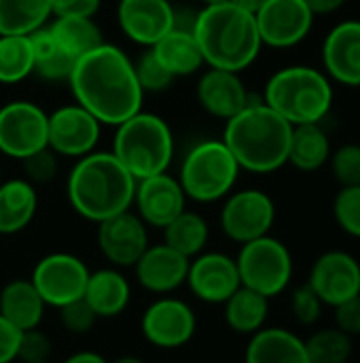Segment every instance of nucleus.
Listing matches in <instances>:
<instances>
[{
    "label": "nucleus",
    "instance_id": "nucleus-42",
    "mask_svg": "<svg viewBox=\"0 0 360 363\" xmlns=\"http://www.w3.org/2000/svg\"><path fill=\"white\" fill-rule=\"evenodd\" d=\"M57 311H59V321H62L64 330L72 332V334H87L98 321L95 313L85 302V298H79Z\"/></svg>",
    "mask_w": 360,
    "mask_h": 363
},
{
    "label": "nucleus",
    "instance_id": "nucleus-3",
    "mask_svg": "<svg viewBox=\"0 0 360 363\" xmlns=\"http://www.w3.org/2000/svg\"><path fill=\"white\" fill-rule=\"evenodd\" d=\"M136 179L110 151H91L68 174L66 196L72 211L93 223L134 206Z\"/></svg>",
    "mask_w": 360,
    "mask_h": 363
},
{
    "label": "nucleus",
    "instance_id": "nucleus-10",
    "mask_svg": "<svg viewBox=\"0 0 360 363\" xmlns=\"http://www.w3.org/2000/svg\"><path fill=\"white\" fill-rule=\"evenodd\" d=\"M89 279L87 264L72 253H49L40 257L32 270L30 281L47 306L62 308L85 294Z\"/></svg>",
    "mask_w": 360,
    "mask_h": 363
},
{
    "label": "nucleus",
    "instance_id": "nucleus-5",
    "mask_svg": "<svg viewBox=\"0 0 360 363\" xmlns=\"http://www.w3.org/2000/svg\"><path fill=\"white\" fill-rule=\"evenodd\" d=\"M333 81L316 66L295 64L276 70L263 91V102L291 125L323 123L333 108Z\"/></svg>",
    "mask_w": 360,
    "mask_h": 363
},
{
    "label": "nucleus",
    "instance_id": "nucleus-29",
    "mask_svg": "<svg viewBox=\"0 0 360 363\" xmlns=\"http://www.w3.org/2000/svg\"><path fill=\"white\" fill-rule=\"evenodd\" d=\"M225 323L231 332L252 336L265 328L269 317V298L240 285V289L223 304Z\"/></svg>",
    "mask_w": 360,
    "mask_h": 363
},
{
    "label": "nucleus",
    "instance_id": "nucleus-23",
    "mask_svg": "<svg viewBox=\"0 0 360 363\" xmlns=\"http://www.w3.org/2000/svg\"><path fill=\"white\" fill-rule=\"evenodd\" d=\"M83 298L98 319H112L127 308L132 300V287L121 268H100L89 272Z\"/></svg>",
    "mask_w": 360,
    "mask_h": 363
},
{
    "label": "nucleus",
    "instance_id": "nucleus-50",
    "mask_svg": "<svg viewBox=\"0 0 360 363\" xmlns=\"http://www.w3.org/2000/svg\"><path fill=\"white\" fill-rule=\"evenodd\" d=\"M199 2L206 6V4H219V2H227V0H199Z\"/></svg>",
    "mask_w": 360,
    "mask_h": 363
},
{
    "label": "nucleus",
    "instance_id": "nucleus-16",
    "mask_svg": "<svg viewBox=\"0 0 360 363\" xmlns=\"http://www.w3.org/2000/svg\"><path fill=\"white\" fill-rule=\"evenodd\" d=\"M187 285L206 304H225L242 285L236 257L219 251H204L189 262Z\"/></svg>",
    "mask_w": 360,
    "mask_h": 363
},
{
    "label": "nucleus",
    "instance_id": "nucleus-19",
    "mask_svg": "<svg viewBox=\"0 0 360 363\" xmlns=\"http://www.w3.org/2000/svg\"><path fill=\"white\" fill-rule=\"evenodd\" d=\"M134 206L146 228L163 230L182 211H187V196L176 177L161 172L136 181Z\"/></svg>",
    "mask_w": 360,
    "mask_h": 363
},
{
    "label": "nucleus",
    "instance_id": "nucleus-9",
    "mask_svg": "<svg viewBox=\"0 0 360 363\" xmlns=\"http://www.w3.org/2000/svg\"><path fill=\"white\" fill-rule=\"evenodd\" d=\"M276 223V204L269 194L261 189H238L231 191L221 208V230L223 234L246 245L261 236H267Z\"/></svg>",
    "mask_w": 360,
    "mask_h": 363
},
{
    "label": "nucleus",
    "instance_id": "nucleus-35",
    "mask_svg": "<svg viewBox=\"0 0 360 363\" xmlns=\"http://www.w3.org/2000/svg\"><path fill=\"white\" fill-rule=\"evenodd\" d=\"M354 338L337 328H325L306 340L310 363H348L352 357Z\"/></svg>",
    "mask_w": 360,
    "mask_h": 363
},
{
    "label": "nucleus",
    "instance_id": "nucleus-27",
    "mask_svg": "<svg viewBox=\"0 0 360 363\" xmlns=\"http://www.w3.org/2000/svg\"><path fill=\"white\" fill-rule=\"evenodd\" d=\"M151 49L174 79L193 74L199 68H204V55H202V49H199L191 28H180L176 23V28L172 32H168Z\"/></svg>",
    "mask_w": 360,
    "mask_h": 363
},
{
    "label": "nucleus",
    "instance_id": "nucleus-40",
    "mask_svg": "<svg viewBox=\"0 0 360 363\" xmlns=\"http://www.w3.org/2000/svg\"><path fill=\"white\" fill-rule=\"evenodd\" d=\"M21 164H23L25 181H30L34 187L53 181L57 174V155L49 147L28 155L25 160H21Z\"/></svg>",
    "mask_w": 360,
    "mask_h": 363
},
{
    "label": "nucleus",
    "instance_id": "nucleus-31",
    "mask_svg": "<svg viewBox=\"0 0 360 363\" xmlns=\"http://www.w3.org/2000/svg\"><path fill=\"white\" fill-rule=\"evenodd\" d=\"M208 238H210L208 221L193 211H182L172 223L163 228V242L176 253L185 255L187 259H193L199 253H204Z\"/></svg>",
    "mask_w": 360,
    "mask_h": 363
},
{
    "label": "nucleus",
    "instance_id": "nucleus-32",
    "mask_svg": "<svg viewBox=\"0 0 360 363\" xmlns=\"http://www.w3.org/2000/svg\"><path fill=\"white\" fill-rule=\"evenodd\" d=\"M49 30L55 43L74 60L104 43L93 17H55Z\"/></svg>",
    "mask_w": 360,
    "mask_h": 363
},
{
    "label": "nucleus",
    "instance_id": "nucleus-41",
    "mask_svg": "<svg viewBox=\"0 0 360 363\" xmlns=\"http://www.w3.org/2000/svg\"><path fill=\"white\" fill-rule=\"evenodd\" d=\"M51 351H53L51 338L45 332H40L38 328L21 332V336H19V351H17V359L21 363L49 362Z\"/></svg>",
    "mask_w": 360,
    "mask_h": 363
},
{
    "label": "nucleus",
    "instance_id": "nucleus-12",
    "mask_svg": "<svg viewBox=\"0 0 360 363\" xmlns=\"http://www.w3.org/2000/svg\"><path fill=\"white\" fill-rule=\"evenodd\" d=\"M102 134V123L81 104H64L49 113L47 147L57 157L81 160L95 151Z\"/></svg>",
    "mask_w": 360,
    "mask_h": 363
},
{
    "label": "nucleus",
    "instance_id": "nucleus-20",
    "mask_svg": "<svg viewBox=\"0 0 360 363\" xmlns=\"http://www.w3.org/2000/svg\"><path fill=\"white\" fill-rule=\"evenodd\" d=\"M323 70L333 83L360 87V19L339 21L327 32Z\"/></svg>",
    "mask_w": 360,
    "mask_h": 363
},
{
    "label": "nucleus",
    "instance_id": "nucleus-28",
    "mask_svg": "<svg viewBox=\"0 0 360 363\" xmlns=\"http://www.w3.org/2000/svg\"><path fill=\"white\" fill-rule=\"evenodd\" d=\"M331 153V138L320 123L293 125L286 164L301 172H316L329 164Z\"/></svg>",
    "mask_w": 360,
    "mask_h": 363
},
{
    "label": "nucleus",
    "instance_id": "nucleus-13",
    "mask_svg": "<svg viewBox=\"0 0 360 363\" xmlns=\"http://www.w3.org/2000/svg\"><path fill=\"white\" fill-rule=\"evenodd\" d=\"M140 330L149 345L174 351L193 340L197 332V317L185 300L159 296L142 313Z\"/></svg>",
    "mask_w": 360,
    "mask_h": 363
},
{
    "label": "nucleus",
    "instance_id": "nucleus-18",
    "mask_svg": "<svg viewBox=\"0 0 360 363\" xmlns=\"http://www.w3.org/2000/svg\"><path fill=\"white\" fill-rule=\"evenodd\" d=\"M117 21L132 43L146 49L159 43L178 23L170 0H119Z\"/></svg>",
    "mask_w": 360,
    "mask_h": 363
},
{
    "label": "nucleus",
    "instance_id": "nucleus-53",
    "mask_svg": "<svg viewBox=\"0 0 360 363\" xmlns=\"http://www.w3.org/2000/svg\"><path fill=\"white\" fill-rule=\"evenodd\" d=\"M170 2H172V0H170Z\"/></svg>",
    "mask_w": 360,
    "mask_h": 363
},
{
    "label": "nucleus",
    "instance_id": "nucleus-45",
    "mask_svg": "<svg viewBox=\"0 0 360 363\" xmlns=\"http://www.w3.org/2000/svg\"><path fill=\"white\" fill-rule=\"evenodd\" d=\"M21 332L0 315V363L17 362Z\"/></svg>",
    "mask_w": 360,
    "mask_h": 363
},
{
    "label": "nucleus",
    "instance_id": "nucleus-30",
    "mask_svg": "<svg viewBox=\"0 0 360 363\" xmlns=\"http://www.w3.org/2000/svg\"><path fill=\"white\" fill-rule=\"evenodd\" d=\"M32 49H34V74H38L42 81L59 83L68 81L74 68V57H70L53 38L49 26L38 28L30 34Z\"/></svg>",
    "mask_w": 360,
    "mask_h": 363
},
{
    "label": "nucleus",
    "instance_id": "nucleus-17",
    "mask_svg": "<svg viewBox=\"0 0 360 363\" xmlns=\"http://www.w3.org/2000/svg\"><path fill=\"white\" fill-rule=\"evenodd\" d=\"M308 285L325 306L335 308L360 294L359 259L346 251H327L314 262Z\"/></svg>",
    "mask_w": 360,
    "mask_h": 363
},
{
    "label": "nucleus",
    "instance_id": "nucleus-4",
    "mask_svg": "<svg viewBox=\"0 0 360 363\" xmlns=\"http://www.w3.org/2000/svg\"><path fill=\"white\" fill-rule=\"evenodd\" d=\"M293 125L263 100H250L246 108L225 121L223 143L242 170L272 174L286 166Z\"/></svg>",
    "mask_w": 360,
    "mask_h": 363
},
{
    "label": "nucleus",
    "instance_id": "nucleus-39",
    "mask_svg": "<svg viewBox=\"0 0 360 363\" xmlns=\"http://www.w3.org/2000/svg\"><path fill=\"white\" fill-rule=\"evenodd\" d=\"M323 308L325 304L320 302V298L314 294V289L308 283L295 289L291 296V313L299 325H306V328L316 325L323 315Z\"/></svg>",
    "mask_w": 360,
    "mask_h": 363
},
{
    "label": "nucleus",
    "instance_id": "nucleus-36",
    "mask_svg": "<svg viewBox=\"0 0 360 363\" xmlns=\"http://www.w3.org/2000/svg\"><path fill=\"white\" fill-rule=\"evenodd\" d=\"M333 217L337 225L360 240V185L342 187L333 200Z\"/></svg>",
    "mask_w": 360,
    "mask_h": 363
},
{
    "label": "nucleus",
    "instance_id": "nucleus-49",
    "mask_svg": "<svg viewBox=\"0 0 360 363\" xmlns=\"http://www.w3.org/2000/svg\"><path fill=\"white\" fill-rule=\"evenodd\" d=\"M110 363H146L144 359H140V357H136V355H123V357H117L115 362Z\"/></svg>",
    "mask_w": 360,
    "mask_h": 363
},
{
    "label": "nucleus",
    "instance_id": "nucleus-46",
    "mask_svg": "<svg viewBox=\"0 0 360 363\" xmlns=\"http://www.w3.org/2000/svg\"><path fill=\"white\" fill-rule=\"evenodd\" d=\"M310 11L314 13V17H320V15H331V13H337L346 0H303Z\"/></svg>",
    "mask_w": 360,
    "mask_h": 363
},
{
    "label": "nucleus",
    "instance_id": "nucleus-38",
    "mask_svg": "<svg viewBox=\"0 0 360 363\" xmlns=\"http://www.w3.org/2000/svg\"><path fill=\"white\" fill-rule=\"evenodd\" d=\"M134 68H136V77H138V83L144 94L166 91L174 81V77L163 68V64L157 60V55L153 53L151 47L138 57V62H134Z\"/></svg>",
    "mask_w": 360,
    "mask_h": 363
},
{
    "label": "nucleus",
    "instance_id": "nucleus-21",
    "mask_svg": "<svg viewBox=\"0 0 360 363\" xmlns=\"http://www.w3.org/2000/svg\"><path fill=\"white\" fill-rule=\"evenodd\" d=\"M189 262L185 255L170 249L166 242L149 245L142 257L136 262V279L140 287L155 296H170L187 283Z\"/></svg>",
    "mask_w": 360,
    "mask_h": 363
},
{
    "label": "nucleus",
    "instance_id": "nucleus-47",
    "mask_svg": "<svg viewBox=\"0 0 360 363\" xmlns=\"http://www.w3.org/2000/svg\"><path fill=\"white\" fill-rule=\"evenodd\" d=\"M64 363H110L104 355L95 353V351H79L74 355H70Z\"/></svg>",
    "mask_w": 360,
    "mask_h": 363
},
{
    "label": "nucleus",
    "instance_id": "nucleus-15",
    "mask_svg": "<svg viewBox=\"0 0 360 363\" xmlns=\"http://www.w3.org/2000/svg\"><path fill=\"white\" fill-rule=\"evenodd\" d=\"M98 249L112 268H134L149 249V228L129 208L98 223Z\"/></svg>",
    "mask_w": 360,
    "mask_h": 363
},
{
    "label": "nucleus",
    "instance_id": "nucleus-14",
    "mask_svg": "<svg viewBox=\"0 0 360 363\" xmlns=\"http://www.w3.org/2000/svg\"><path fill=\"white\" fill-rule=\"evenodd\" d=\"M255 19L263 47L291 49L310 36L316 17L303 0H267Z\"/></svg>",
    "mask_w": 360,
    "mask_h": 363
},
{
    "label": "nucleus",
    "instance_id": "nucleus-33",
    "mask_svg": "<svg viewBox=\"0 0 360 363\" xmlns=\"http://www.w3.org/2000/svg\"><path fill=\"white\" fill-rule=\"evenodd\" d=\"M51 17V0H0V36H28Z\"/></svg>",
    "mask_w": 360,
    "mask_h": 363
},
{
    "label": "nucleus",
    "instance_id": "nucleus-25",
    "mask_svg": "<svg viewBox=\"0 0 360 363\" xmlns=\"http://www.w3.org/2000/svg\"><path fill=\"white\" fill-rule=\"evenodd\" d=\"M47 304L30 279L8 281L0 289V315L19 332L34 330L42 323Z\"/></svg>",
    "mask_w": 360,
    "mask_h": 363
},
{
    "label": "nucleus",
    "instance_id": "nucleus-26",
    "mask_svg": "<svg viewBox=\"0 0 360 363\" xmlns=\"http://www.w3.org/2000/svg\"><path fill=\"white\" fill-rule=\"evenodd\" d=\"M38 194L25 179H8L0 183V236L23 232L36 217Z\"/></svg>",
    "mask_w": 360,
    "mask_h": 363
},
{
    "label": "nucleus",
    "instance_id": "nucleus-37",
    "mask_svg": "<svg viewBox=\"0 0 360 363\" xmlns=\"http://www.w3.org/2000/svg\"><path fill=\"white\" fill-rule=\"evenodd\" d=\"M335 177V181L342 187L360 185V145L359 143H346L337 147L327 164Z\"/></svg>",
    "mask_w": 360,
    "mask_h": 363
},
{
    "label": "nucleus",
    "instance_id": "nucleus-51",
    "mask_svg": "<svg viewBox=\"0 0 360 363\" xmlns=\"http://www.w3.org/2000/svg\"><path fill=\"white\" fill-rule=\"evenodd\" d=\"M0 183H2V170H0Z\"/></svg>",
    "mask_w": 360,
    "mask_h": 363
},
{
    "label": "nucleus",
    "instance_id": "nucleus-44",
    "mask_svg": "<svg viewBox=\"0 0 360 363\" xmlns=\"http://www.w3.org/2000/svg\"><path fill=\"white\" fill-rule=\"evenodd\" d=\"M102 0H51V15L55 17H93Z\"/></svg>",
    "mask_w": 360,
    "mask_h": 363
},
{
    "label": "nucleus",
    "instance_id": "nucleus-8",
    "mask_svg": "<svg viewBox=\"0 0 360 363\" xmlns=\"http://www.w3.org/2000/svg\"><path fill=\"white\" fill-rule=\"evenodd\" d=\"M236 264L242 285L269 300L289 289L295 272L289 247L272 234L240 245Z\"/></svg>",
    "mask_w": 360,
    "mask_h": 363
},
{
    "label": "nucleus",
    "instance_id": "nucleus-1",
    "mask_svg": "<svg viewBox=\"0 0 360 363\" xmlns=\"http://www.w3.org/2000/svg\"><path fill=\"white\" fill-rule=\"evenodd\" d=\"M74 102L87 108L102 125H119L142 111L144 91L129 55L102 43L74 62L68 79Z\"/></svg>",
    "mask_w": 360,
    "mask_h": 363
},
{
    "label": "nucleus",
    "instance_id": "nucleus-48",
    "mask_svg": "<svg viewBox=\"0 0 360 363\" xmlns=\"http://www.w3.org/2000/svg\"><path fill=\"white\" fill-rule=\"evenodd\" d=\"M233 4H238V6H242V9H246V11H250V13H257L267 0H231Z\"/></svg>",
    "mask_w": 360,
    "mask_h": 363
},
{
    "label": "nucleus",
    "instance_id": "nucleus-34",
    "mask_svg": "<svg viewBox=\"0 0 360 363\" xmlns=\"http://www.w3.org/2000/svg\"><path fill=\"white\" fill-rule=\"evenodd\" d=\"M34 74V49L30 34L0 36V83L15 85Z\"/></svg>",
    "mask_w": 360,
    "mask_h": 363
},
{
    "label": "nucleus",
    "instance_id": "nucleus-11",
    "mask_svg": "<svg viewBox=\"0 0 360 363\" xmlns=\"http://www.w3.org/2000/svg\"><path fill=\"white\" fill-rule=\"evenodd\" d=\"M47 119L49 115L30 100H13L0 106V153L21 162L45 149Z\"/></svg>",
    "mask_w": 360,
    "mask_h": 363
},
{
    "label": "nucleus",
    "instance_id": "nucleus-6",
    "mask_svg": "<svg viewBox=\"0 0 360 363\" xmlns=\"http://www.w3.org/2000/svg\"><path fill=\"white\" fill-rule=\"evenodd\" d=\"M110 153L136 181L168 172L174 157L172 128L163 117L138 111L117 125Z\"/></svg>",
    "mask_w": 360,
    "mask_h": 363
},
{
    "label": "nucleus",
    "instance_id": "nucleus-43",
    "mask_svg": "<svg viewBox=\"0 0 360 363\" xmlns=\"http://www.w3.org/2000/svg\"><path fill=\"white\" fill-rule=\"evenodd\" d=\"M335 328L350 338L360 336V294L335 306Z\"/></svg>",
    "mask_w": 360,
    "mask_h": 363
},
{
    "label": "nucleus",
    "instance_id": "nucleus-7",
    "mask_svg": "<svg viewBox=\"0 0 360 363\" xmlns=\"http://www.w3.org/2000/svg\"><path fill=\"white\" fill-rule=\"evenodd\" d=\"M240 172L242 168L227 145L221 138H208L187 151L176 179L187 200L210 204L233 191Z\"/></svg>",
    "mask_w": 360,
    "mask_h": 363
},
{
    "label": "nucleus",
    "instance_id": "nucleus-2",
    "mask_svg": "<svg viewBox=\"0 0 360 363\" xmlns=\"http://www.w3.org/2000/svg\"><path fill=\"white\" fill-rule=\"evenodd\" d=\"M191 32L208 68L242 72L255 64L263 49L255 13L231 0L206 4L195 15Z\"/></svg>",
    "mask_w": 360,
    "mask_h": 363
},
{
    "label": "nucleus",
    "instance_id": "nucleus-52",
    "mask_svg": "<svg viewBox=\"0 0 360 363\" xmlns=\"http://www.w3.org/2000/svg\"><path fill=\"white\" fill-rule=\"evenodd\" d=\"M38 363H49V362H38Z\"/></svg>",
    "mask_w": 360,
    "mask_h": 363
},
{
    "label": "nucleus",
    "instance_id": "nucleus-24",
    "mask_svg": "<svg viewBox=\"0 0 360 363\" xmlns=\"http://www.w3.org/2000/svg\"><path fill=\"white\" fill-rule=\"evenodd\" d=\"M244 363H310L306 340L284 328H263L250 336Z\"/></svg>",
    "mask_w": 360,
    "mask_h": 363
},
{
    "label": "nucleus",
    "instance_id": "nucleus-22",
    "mask_svg": "<svg viewBox=\"0 0 360 363\" xmlns=\"http://www.w3.org/2000/svg\"><path fill=\"white\" fill-rule=\"evenodd\" d=\"M195 96L199 106L208 115L223 121L238 115L252 100L240 72L221 70V68H208L199 77Z\"/></svg>",
    "mask_w": 360,
    "mask_h": 363
}]
</instances>
